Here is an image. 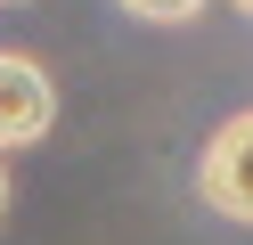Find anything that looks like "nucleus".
I'll return each instance as SVG.
<instances>
[{
  "label": "nucleus",
  "mask_w": 253,
  "mask_h": 245,
  "mask_svg": "<svg viewBox=\"0 0 253 245\" xmlns=\"http://www.w3.org/2000/svg\"><path fill=\"white\" fill-rule=\"evenodd\" d=\"M196 204L237 221V229H253V106L212 123V139L196 147Z\"/></svg>",
  "instance_id": "nucleus-1"
},
{
  "label": "nucleus",
  "mask_w": 253,
  "mask_h": 245,
  "mask_svg": "<svg viewBox=\"0 0 253 245\" xmlns=\"http://www.w3.org/2000/svg\"><path fill=\"white\" fill-rule=\"evenodd\" d=\"M57 123V82L41 57L0 49V147H41Z\"/></svg>",
  "instance_id": "nucleus-2"
},
{
  "label": "nucleus",
  "mask_w": 253,
  "mask_h": 245,
  "mask_svg": "<svg viewBox=\"0 0 253 245\" xmlns=\"http://www.w3.org/2000/svg\"><path fill=\"white\" fill-rule=\"evenodd\" d=\"M123 16H139V25H196L212 0H115Z\"/></svg>",
  "instance_id": "nucleus-3"
},
{
  "label": "nucleus",
  "mask_w": 253,
  "mask_h": 245,
  "mask_svg": "<svg viewBox=\"0 0 253 245\" xmlns=\"http://www.w3.org/2000/svg\"><path fill=\"white\" fill-rule=\"evenodd\" d=\"M0 212H8V163H0Z\"/></svg>",
  "instance_id": "nucleus-4"
},
{
  "label": "nucleus",
  "mask_w": 253,
  "mask_h": 245,
  "mask_svg": "<svg viewBox=\"0 0 253 245\" xmlns=\"http://www.w3.org/2000/svg\"><path fill=\"white\" fill-rule=\"evenodd\" d=\"M229 8H237V16H253V0H229Z\"/></svg>",
  "instance_id": "nucleus-5"
},
{
  "label": "nucleus",
  "mask_w": 253,
  "mask_h": 245,
  "mask_svg": "<svg viewBox=\"0 0 253 245\" xmlns=\"http://www.w3.org/2000/svg\"><path fill=\"white\" fill-rule=\"evenodd\" d=\"M0 8H25V0H0Z\"/></svg>",
  "instance_id": "nucleus-6"
}]
</instances>
